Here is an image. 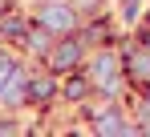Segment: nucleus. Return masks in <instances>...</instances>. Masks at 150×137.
<instances>
[{"label":"nucleus","instance_id":"nucleus-1","mask_svg":"<svg viewBox=\"0 0 150 137\" xmlns=\"http://www.w3.org/2000/svg\"><path fill=\"white\" fill-rule=\"evenodd\" d=\"M41 20L49 24V28H57V32H69V28H73V12H69L65 4H53V8L41 12Z\"/></svg>","mask_w":150,"mask_h":137},{"label":"nucleus","instance_id":"nucleus-2","mask_svg":"<svg viewBox=\"0 0 150 137\" xmlns=\"http://www.w3.org/2000/svg\"><path fill=\"white\" fill-rule=\"evenodd\" d=\"M49 61H53V68H73L77 65V45L69 41V45H57L49 52Z\"/></svg>","mask_w":150,"mask_h":137},{"label":"nucleus","instance_id":"nucleus-3","mask_svg":"<svg viewBox=\"0 0 150 137\" xmlns=\"http://www.w3.org/2000/svg\"><path fill=\"white\" fill-rule=\"evenodd\" d=\"M93 77L101 81V89H114V85H118V77H114V61H110V57H101L98 65H93Z\"/></svg>","mask_w":150,"mask_h":137},{"label":"nucleus","instance_id":"nucleus-4","mask_svg":"<svg viewBox=\"0 0 150 137\" xmlns=\"http://www.w3.org/2000/svg\"><path fill=\"white\" fill-rule=\"evenodd\" d=\"M28 97H33V101H49L53 97V81L49 77H37V81L28 85Z\"/></svg>","mask_w":150,"mask_h":137},{"label":"nucleus","instance_id":"nucleus-5","mask_svg":"<svg viewBox=\"0 0 150 137\" xmlns=\"http://www.w3.org/2000/svg\"><path fill=\"white\" fill-rule=\"evenodd\" d=\"M130 68H134V77L150 81V57H146V52H134V57H130Z\"/></svg>","mask_w":150,"mask_h":137},{"label":"nucleus","instance_id":"nucleus-6","mask_svg":"<svg viewBox=\"0 0 150 137\" xmlns=\"http://www.w3.org/2000/svg\"><path fill=\"white\" fill-rule=\"evenodd\" d=\"M12 73H16V65H12L8 57H0V89H4V81H8Z\"/></svg>","mask_w":150,"mask_h":137},{"label":"nucleus","instance_id":"nucleus-7","mask_svg":"<svg viewBox=\"0 0 150 137\" xmlns=\"http://www.w3.org/2000/svg\"><path fill=\"white\" fill-rule=\"evenodd\" d=\"M98 129H105V133H114V129H122V125H118V117H101V121H98Z\"/></svg>","mask_w":150,"mask_h":137},{"label":"nucleus","instance_id":"nucleus-8","mask_svg":"<svg viewBox=\"0 0 150 137\" xmlns=\"http://www.w3.org/2000/svg\"><path fill=\"white\" fill-rule=\"evenodd\" d=\"M85 93V81H69V97H81Z\"/></svg>","mask_w":150,"mask_h":137},{"label":"nucleus","instance_id":"nucleus-9","mask_svg":"<svg viewBox=\"0 0 150 137\" xmlns=\"http://www.w3.org/2000/svg\"><path fill=\"white\" fill-rule=\"evenodd\" d=\"M77 4H81V12H98V4H101V0H77Z\"/></svg>","mask_w":150,"mask_h":137},{"label":"nucleus","instance_id":"nucleus-10","mask_svg":"<svg viewBox=\"0 0 150 137\" xmlns=\"http://www.w3.org/2000/svg\"><path fill=\"white\" fill-rule=\"evenodd\" d=\"M126 16H134V12H138V0H126V8H122Z\"/></svg>","mask_w":150,"mask_h":137}]
</instances>
